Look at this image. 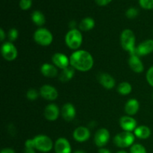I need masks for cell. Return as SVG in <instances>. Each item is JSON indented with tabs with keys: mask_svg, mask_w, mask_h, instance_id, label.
<instances>
[{
	"mask_svg": "<svg viewBox=\"0 0 153 153\" xmlns=\"http://www.w3.org/2000/svg\"><path fill=\"white\" fill-rule=\"evenodd\" d=\"M32 1L31 0H20L19 1V7L22 10H28L31 7Z\"/></svg>",
	"mask_w": 153,
	"mask_h": 153,
	"instance_id": "31",
	"label": "cell"
},
{
	"mask_svg": "<svg viewBox=\"0 0 153 153\" xmlns=\"http://www.w3.org/2000/svg\"><path fill=\"white\" fill-rule=\"evenodd\" d=\"M1 153H15V151L11 148H4L1 149Z\"/></svg>",
	"mask_w": 153,
	"mask_h": 153,
	"instance_id": "34",
	"label": "cell"
},
{
	"mask_svg": "<svg viewBox=\"0 0 153 153\" xmlns=\"http://www.w3.org/2000/svg\"><path fill=\"white\" fill-rule=\"evenodd\" d=\"M117 153H128V152H126L124 150H121V151H119V152H117Z\"/></svg>",
	"mask_w": 153,
	"mask_h": 153,
	"instance_id": "39",
	"label": "cell"
},
{
	"mask_svg": "<svg viewBox=\"0 0 153 153\" xmlns=\"http://www.w3.org/2000/svg\"><path fill=\"white\" fill-rule=\"evenodd\" d=\"M1 55L3 58L8 61H12L16 58L18 55V52L13 43L8 41L3 43L1 47Z\"/></svg>",
	"mask_w": 153,
	"mask_h": 153,
	"instance_id": "7",
	"label": "cell"
},
{
	"mask_svg": "<svg viewBox=\"0 0 153 153\" xmlns=\"http://www.w3.org/2000/svg\"><path fill=\"white\" fill-rule=\"evenodd\" d=\"M99 82L105 89L111 90L115 86V80L111 75L108 73H100L99 76Z\"/></svg>",
	"mask_w": 153,
	"mask_h": 153,
	"instance_id": "18",
	"label": "cell"
},
{
	"mask_svg": "<svg viewBox=\"0 0 153 153\" xmlns=\"http://www.w3.org/2000/svg\"><path fill=\"white\" fill-rule=\"evenodd\" d=\"M139 3L141 7L146 10L153 9V0H139Z\"/></svg>",
	"mask_w": 153,
	"mask_h": 153,
	"instance_id": "28",
	"label": "cell"
},
{
	"mask_svg": "<svg viewBox=\"0 0 153 153\" xmlns=\"http://www.w3.org/2000/svg\"><path fill=\"white\" fill-rule=\"evenodd\" d=\"M25 146L27 148H34L42 152H48L53 148V142L48 136L39 134L33 139L27 140L25 143Z\"/></svg>",
	"mask_w": 153,
	"mask_h": 153,
	"instance_id": "2",
	"label": "cell"
},
{
	"mask_svg": "<svg viewBox=\"0 0 153 153\" xmlns=\"http://www.w3.org/2000/svg\"><path fill=\"white\" fill-rule=\"evenodd\" d=\"M70 66L81 72L89 71L94 66V58L85 50H76L70 57Z\"/></svg>",
	"mask_w": 153,
	"mask_h": 153,
	"instance_id": "1",
	"label": "cell"
},
{
	"mask_svg": "<svg viewBox=\"0 0 153 153\" xmlns=\"http://www.w3.org/2000/svg\"><path fill=\"white\" fill-rule=\"evenodd\" d=\"M90 136H91L90 130L86 127L79 126L73 131V138L79 143L88 140L90 138Z\"/></svg>",
	"mask_w": 153,
	"mask_h": 153,
	"instance_id": "14",
	"label": "cell"
},
{
	"mask_svg": "<svg viewBox=\"0 0 153 153\" xmlns=\"http://www.w3.org/2000/svg\"><path fill=\"white\" fill-rule=\"evenodd\" d=\"M60 114V110L58 105L54 103L49 104L45 108L44 116L46 120L49 121H55L58 118Z\"/></svg>",
	"mask_w": 153,
	"mask_h": 153,
	"instance_id": "15",
	"label": "cell"
},
{
	"mask_svg": "<svg viewBox=\"0 0 153 153\" xmlns=\"http://www.w3.org/2000/svg\"><path fill=\"white\" fill-rule=\"evenodd\" d=\"M99 153H111L109 149H105V148H100L99 149Z\"/></svg>",
	"mask_w": 153,
	"mask_h": 153,
	"instance_id": "37",
	"label": "cell"
},
{
	"mask_svg": "<svg viewBox=\"0 0 153 153\" xmlns=\"http://www.w3.org/2000/svg\"><path fill=\"white\" fill-rule=\"evenodd\" d=\"M24 153H35V150L34 148H27L25 147Z\"/></svg>",
	"mask_w": 153,
	"mask_h": 153,
	"instance_id": "36",
	"label": "cell"
},
{
	"mask_svg": "<svg viewBox=\"0 0 153 153\" xmlns=\"http://www.w3.org/2000/svg\"><path fill=\"white\" fill-rule=\"evenodd\" d=\"M75 75V69L73 67H68L62 70L59 75V80L61 82H67L71 80Z\"/></svg>",
	"mask_w": 153,
	"mask_h": 153,
	"instance_id": "22",
	"label": "cell"
},
{
	"mask_svg": "<svg viewBox=\"0 0 153 153\" xmlns=\"http://www.w3.org/2000/svg\"><path fill=\"white\" fill-rule=\"evenodd\" d=\"M83 37L79 30L70 29L65 36V43L70 49L76 50L82 46Z\"/></svg>",
	"mask_w": 153,
	"mask_h": 153,
	"instance_id": "4",
	"label": "cell"
},
{
	"mask_svg": "<svg viewBox=\"0 0 153 153\" xmlns=\"http://www.w3.org/2000/svg\"><path fill=\"white\" fill-rule=\"evenodd\" d=\"M40 95L43 99L49 101L55 100L58 97V92L56 88L49 85H44L40 88Z\"/></svg>",
	"mask_w": 153,
	"mask_h": 153,
	"instance_id": "10",
	"label": "cell"
},
{
	"mask_svg": "<svg viewBox=\"0 0 153 153\" xmlns=\"http://www.w3.org/2000/svg\"><path fill=\"white\" fill-rule=\"evenodd\" d=\"M34 40L37 44L43 46H47L52 43L53 36L48 29L40 28L36 30L34 34Z\"/></svg>",
	"mask_w": 153,
	"mask_h": 153,
	"instance_id": "6",
	"label": "cell"
},
{
	"mask_svg": "<svg viewBox=\"0 0 153 153\" xmlns=\"http://www.w3.org/2000/svg\"><path fill=\"white\" fill-rule=\"evenodd\" d=\"M5 34H4V31L2 28H0V39L1 41H4V38H5Z\"/></svg>",
	"mask_w": 153,
	"mask_h": 153,
	"instance_id": "35",
	"label": "cell"
},
{
	"mask_svg": "<svg viewBox=\"0 0 153 153\" xmlns=\"http://www.w3.org/2000/svg\"><path fill=\"white\" fill-rule=\"evenodd\" d=\"M130 153H147L146 148L141 144L136 143L133 144L130 148Z\"/></svg>",
	"mask_w": 153,
	"mask_h": 153,
	"instance_id": "26",
	"label": "cell"
},
{
	"mask_svg": "<svg viewBox=\"0 0 153 153\" xmlns=\"http://www.w3.org/2000/svg\"><path fill=\"white\" fill-rule=\"evenodd\" d=\"M95 26V21L91 17H86L82 19L79 23V29L83 31H88Z\"/></svg>",
	"mask_w": 153,
	"mask_h": 153,
	"instance_id": "23",
	"label": "cell"
},
{
	"mask_svg": "<svg viewBox=\"0 0 153 153\" xmlns=\"http://www.w3.org/2000/svg\"><path fill=\"white\" fill-rule=\"evenodd\" d=\"M134 134L135 137L140 139H147L151 135V130L146 126H137L134 131Z\"/></svg>",
	"mask_w": 153,
	"mask_h": 153,
	"instance_id": "21",
	"label": "cell"
},
{
	"mask_svg": "<svg viewBox=\"0 0 153 153\" xmlns=\"http://www.w3.org/2000/svg\"><path fill=\"white\" fill-rule=\"evenodd\" d=\"M153 52V40L148 39L140 43L135 49V55L137 56H146Z\"/></svg>",
	"mask_w": 153,
	"mask_h": 153,
	"instance_id": "9",
	"label": "cell"
},
{
	"mask_svg": "<svg viewBox=\"0 0 153 153\" xmlns=\"http://www.w3.org/2000/svg\"><path fill=\"white\" fill-rule=\"evenodd\" d=\"M39 96V93L36 91L35 89H33V88H31V89L28 90L27 91L26 97L28 98V100H31V101H34L35 100H37V97Z\"/></svg>",
	"mask_w": 153,
	"mask_h": 153,
	"instance_id": "27",
	"label": "cell"
},
{
	"mask_svg": "<svg viewBox=\"0 0 153 153\" xmlns=\"http://www.w3.org/2000/svg\"><path fill=\"white\" fill-rule=\"evenodd\" d=\"M40 72L42 74L47 78H55L58 76V69L54 64H43L40 67Z\"/></svg>",
	"mask_w": 153,
	"mask_h": 153,
	"instance_id": "19",
	"label": "cell"
},
{
	"mask_svg": "<svg viewBox=\"0 0 153 153\" xmlns=\"http://www.w3.org/2000/svg\"><path fill=\"white\" fill-rule=\"evenodd\" d=\"M128 65H129L130 68L136 73H142L144 70L143 62L135 54L130 55L129 59H128Z\"/></svg>",
	"mask_w": 153,
	"mask_h": 153,
	"instance_id": "17",
	"label": "cell"
},
{
	"mask_svg": "<svg viewBox=\"0 0 153 153\" xmlns=\"http://www.w3.org/2000/svg\"><path fill=\"white\" fill-rule=\"evenodd\" d=\"M31 19H32L33 22L37 26H42L46 22L44 15L40 10H35L31 14Z\"/></svg>",
	"mask_w": 153,
	"mask_h": 153,
	"instance_id": "24",
	"label": "cell"
},
{
	"mask_svg": "<svg viewBox=\"0 0 153 153\" xmlns=\"http://www.w3.org/2000/svg\"><path fill=\"white\" fill-rule=\"evenodd\" d=\"M95 1L97 4H99L100 6H105L109 4L112 0H95Z\"/></svg>",
	"mask_w": 153,
	"mask_h": 153,
	"instance_id": "33",
	"label": "cell"
},
{
	"mask_svg": "<svg viewBox=\"0 0 153 153\" xmlns=\"http://www.w3.org/2000/svg\"><path fill=\"white\" fill-rule=\"evenodd\" d=\"M55 153H71L72 149L70 142L64 137H60L55 143Z\"/></svg>",
	"mask_w": 153,
	"mask_h": 153,
	"instance_id": "13",
	"label": "cell"
},
{
	"mask_svg": "<svg viewBox=\"0 0 153 153\" xmlns=\"http://www.w3.org/2000/svg\"><path fill=\"white\" fill-rule=\"evenodd\" d=\"M135 135L130 131H123L117 134L114 138V143L117 147L126 148L132 146Z\"/></svg>",
	"mask_w": 153,
	"mask_h": 153,
	"instance_id": "5",
	"label": "cell"
},
{
	"mask_svg": "<svg viewBox=\"0 0 153 153\" xmlns=\"http://www.w3.org/2000/svg\"><path fill=\"white\" fill-rule=\"evenodd\" d=\"M74 153H87V152L84 150H77V151H76Z\"/></svg>",
	"mask_w": 153,
	"mask_h": 153,
	"instance_id": "38",
	"label": "cell"
},
{
	"mask_svg": "<svg viewBox=\"0 0 153 153\" xmlns=\"http://www.w3.org/2000/svg\"><path fill=\"white\" fill-rule=\"evenodd\" d=\"M131 91H132V87L127 82H121L117 87L118 93L123 96L128 95L131 92Z\"/></svg>",
	"mask_w": 153,
	"mask_h": 153,
	"instance_id": "25",
	"label": "cell"
},
{
	"mask_svg": "<svg viewBox=\"0 0 153 153\" xmlns=\"http://www.w3.org/2000/svg\"><path fill=\"white\" fill-rule=\"evenodd\" d=\"M61 116L67 122L73 120L76 114V108L71 103H66L61 108Z\"/></svg>",
	"mask_w": 153,
	"mask_h": 153,
	"instance_id": "16",
	"label": "cell"
},
{
	"mask_svg": "<svg viewBox=\"0 0 153 153\" xmlns=\"http://www.w3.org/2000/svg\"><path fill=\"white\" fill-rule=\"evenodd\" d=\"M140 107L138 101L136 99H130L125 105V111L128 116H133L137 113Z\"/></svg>",
	"mask_w": 153,
	"mask_h": 153,
	"instance_id": "20",
	"label": "cell"
},
{
	"mask_svg": "<svg viewBox=\"0 0 153 153\" xmlns=\"http://www.w3.org/2000/svg\"><path fill=\"white\" fill-rule=\"evenodd\" d=\"M120 43L123 49L129 52L130 55L135 53V35L131 30L123 31L120 35Z\"/></svg>",
	"mask_w": 153,
	"mask_h": 153,
	"instance_id": "3",
	"label": "cell"
},
{
	"mask_svg": "<svg viewBox=\"0 0 153 153\" xmlns=\"http://www.w3.org/2000/svg\"><path fill=\"white\" fill-rule=\"evenodd\" d=\"M18 34H19V32H18V31L16 28H10V31H8V35H7L9 41L11 42V43L15 41L17 39Z\"/></svg>",
	"mask_w": 153,
	"mask_h": 153,
	"instance_id": "30",
	"label": "cell"
},
{
	"mask_svg": "<svg viewBox=\"0 0 153 153\" xmlns=\"http://www.w3.org/2000/svg\"><path fill=\"white\" fill-rule=\"evenodd\" d=\"M110 139V133L106 128H100L96 132L94 136V142L98 147L102 148L105 146Z\"/></svg>",
	"mask_w": 153,
	"mask_h": 153,
	"instance_id": "8",
	"label": "cell"
},
{
	"mask_svg": "<svg viewBox=\"0 0 153 153\" xmlns=\"http://www.w3.org/2000/svg\"><path fill=\"white\" fill-rule=\"evenodd\" d=\"M139 10L135 7H130L126 12V16L128 19H134L138 15Z\"/></svg>",
	"mask_w": 153,
	"mask_h": 153,
	"instance_id": "29",
	"label": "cell"
},
{
	"mask_svg": "<svg viewBox=\"0 0 153 153\" xmlns=\"http://www.w3.org/2000/svg\"><path fill=\"white\" fill-rule=\"evenodd\" d=\"M146 78L149 85L153 87V66L148 70L146 75Z\"/></svg>",
	"mask_w": 153,
	"mask_h": 153,
	"instance_id": "32",
	"label": "cell"
},
{
	"mask_svg": "<svg viewBox=\"0 0 153 153\" xmlns=\"http://www.w3.org/2000/svg\"><path fill=\"white\" fill-rule=\"evenodd\" d=\"M52 61L55 67L61 70L67 68L69 67V64H70V58L64 54L60 52H57L52 55Z\"/></svg>",
	"mask_w": 153,
	"mask_h": 153,
	"instance_id": "11",
	"label": "cell"
},
{
	"mask_svg": "<svg viewBox=\"0 0 153 153\" xmlns=\"http://www.w3.org/2000/svg\"><path fill=\"white\" fill-rule=\"evenodd\" d=\"M120 126L123 131H134L137 128V121L131 116H123L120 120Z\"/></svg>",
	"mask_w": 153,
	"mask_h": 153,
	"instance_id": "12",
	"label": "cell"
}]
</instances>
